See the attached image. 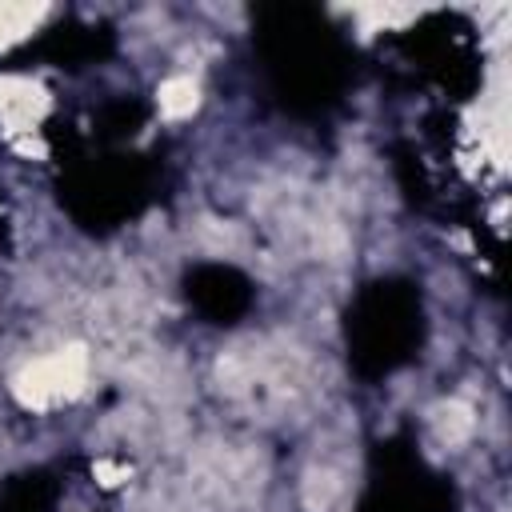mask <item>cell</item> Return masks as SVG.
Listing matches in <instances>:
<instances>
[{
    "instance_id": "obj_1",
    "label": "cell",
    "mask_w": 512,
    "mask_h": 512,
    "mask_svg": "<svg viewBox=\"0 0 512 512\" xmlns=\"http://www.w3.org/2000/svg\"><path fill=\"white\" fill-rule=\"evenodd\" d=\"M160 108L168 112V116H184V112H192L196 108V84L192 80H168L164 88H160Z\"/></svg>"
}]
</instances>
